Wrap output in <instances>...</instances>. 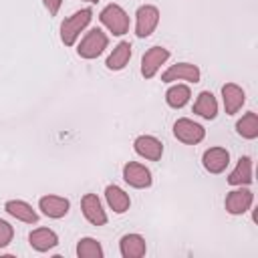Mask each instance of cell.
<instances>
[{
    "label": "cell",
    "instance_id": "cell-1",
    "mask_svg": "<svg viewBox=\"0 0 258 258\" xmlns=\"http://www.w3.org/2000/svg\"><path fill=\"white\" fill-rule=\"evenodd\" d=\"M91 18H93V10L91 8L77 10L75 14H71L69 18H64L62 24H60V40H62V44L64 46H73L77 42L79 34L91 22Z\"/></svg>",
    "mask_w": 258,
    "mask_h": 258
},
{
    "label": "cell",
    "instance_id": "cell-2",
    "mask_svg": "<svg viewBox=\"0 0 258 258\" xmlns=\"http://www.w3.org/2000/svg\"><path fill=\"white\" fill-rule=\"evenodd\" d=\"M107 44H109V38H107V34L101 30V28H91L85 36H83V40L79 42V46H77V52H79V56L81 58H97L105 48H107Z\"/></svg>",
    "mask_w": 258,
    "mask_h": 258
},
{
    "label": "cell",
    "instance_id": "cell-3",
    "mask_svg": "<svg viewBox=\"0 0 258 258\" xmlns=\"http://www.w3.org/2000/svg\"><path fill=\"white\" fill-rule=\"evenodd\" d=\"M99 20L115 34V36H121L129 30V16L127 12L119 6V4H107L101 14H99Z\"/></svg>",
    "mask_w": 258,
    "mask_h": 258
},
{
    "label": "cell",
    "instance_id": "cell-4",
    "mask_svg": "<svg viewBox=\"0 0 258 258\" xmlns=\"http://www.w3.org/2000/svg\"><path fill=\"white\" fill-rule=\"evenodd\" d=\"M173 135H175V139H179L185 145H196L206 137V129L200 123H196L187 117H181L173 123Z\"/></svg>",
    "mask_w": 258,
    "mask_h": 258
},
{
    "label": "cell",
    "instance_id": "cell-5",
    "mask_svg": "<svg viewBox=\"0 0 258 258\" xmlns=\"http://www.w3.org/2000/svg\"><path fill=\"white\" fill-rule=\"evenodd\" d=\"M159 22V10L153 4H143L135 12V34L139 38H147Z\"/></svg>",
    "mask_w": 258,
    "mask_h": 258
},
{
    "label": "cell",
    "instance_id": "cell-6",
    "mask_svg": "<svg viewBox=\"0 0 258 258\" xmlns=\"http://www.w3.org/2000/svg\"><path fill=\"white\" fill-rule=\"evenodd\" d=\"M252 202H254V194H252L250 189H246V187L240 185L238 189H232V191L226 196V200H224V208H226L228 214H232V216H240V214H244V212L250 210Z\"/></svg>",
    "mask_w": 258,
    "mask_h": 258
},
{
    "label": "cell",
    "instance_id": "cell-7",
    "mask_svg": "<svg viewBox=\"0 0 258 258\" xmlns=\"http://www.w3.org/2000/svg\"><path fill=\"white\" fill-rule=\"evenodd\" d=\"M200 69L191 62H177L171 64L167 71L161 73L163 83H173V81H187V83H198L200 81Z\"/></svg>",
    "mask_w": 258,
    "mask_h": 258
},
{
    "label": "cell",
    "instance_id": "cell-8",
    "mask_svg": "<svg viewBox=\"0 0 258 258\" xmlns=\"http://www.w3.org/2000/svg\"><path fill=\"white\" fill-rule=\"evenodd\" d=\"M123 179L131 185V187H137V189H143V187H149L151 185V171L143 165V163H137V161H129L123 165Z\"/></svg>",
    "mask_w": 258,
    "mask_h": 258
},
{
    "label": "cell",
    "instance_id": "cell-9",
    "mask_svg": "<svg viewBox=\"0 0 258 258\" xmlns=\"http://www.w3.org/2000/svg\"><path fill=\"white\" fill-rule=\"evenodd\" d=\"M169 58V50L163 46H151L143 58H141V75L145 79H153L155 73L159 71V67Z\"/></svg>",
    "mask_w": 258,
    "mask_h": 258
},
{
    "label": "cell",
    "instance_id": "cell-10",
    "mask_svg": "<svg viewBox=\"0 0 258 258\" xmlns=\"http://www.w3.org/2000/svg\"><path fill=\"white\" fill-rule=\"evenodd\" d=\"M133 149L137 155H141L149 161H157L163 155V143L153 135H139L133 141Z\"/></svg>",
    "mask_w": 258,
    "mask_h": 258
},
{
    "label": "cell",
    "instance_id": "cell-11",
    "mask_svg": "<svg viewBox=\"0 0 258 258\" xmlns=\"http://www.w3.org/2000/svg\"><path fill=\"white\" fill-rule=\"evenodd\" d=\"M81 208H83V216L93 226H105L107 224V214H105L97 194H85L83 200H81Z\"/></svg>",
    "mask_w": 258,
    "mask_h": 258
},
{
    "label": "cell",
    "instance_id": "cell-12",
    "mask_svg": "<svg viewBox=\"0 0 258 258\" xmlns=\"http://www.w3.org/2000/svg\"><path fill=\"white\" fill-rule=\"evenodd\" d=\"M202 163L210 173H222L230 163V153L224 147H210L202 155Z\"/></svg>",
    "mask_w": 258,
    "mask_h": 258
},
{
    "label": "cell",
    "instance_id": "cell-13",
    "mask_svg": "<svg viewBox=\"0 0 258 258\" xmlns=\"http://www.w3.org/2000/svg\"><path fill=\"white\" fill-rule=\"evenodd\" d=\"M222 99H224V109L228 115H236L242 105L246 103V93L242 87H238L236 83H226L222 87Z\"/></svg>",
    "mask_w": 258,
    "mask_h": 258
},
{
    "label": "cell",
    "instance_id": "cell-14",
    "mask_svg": "<svg viewBox=\"0 0 258 258\" xmlns=\"http://www.w3.org/2000/svg\"><path fill=\"white\" fill-rule=\"evenodd\" d=\"M38 208L42 210V214H44L46 218L58 220V218H62V216L69 214L71 204H69V200L62 198V196H42V198L38 200Z\"/></svg>",
    "mask_w": 258,
    "mask_h": 258
},
{
    "label": "cell",
    "instance_id": "cell-15",
    "mask_svg": "<svg viewBox=\"0 0 258 258\" xmlns=\"http://www.w3.org/2000/svg\"><path fill=\"white\" fill-rule=\"evenodd\" d=\"M119 250L123 258H141L145 256V250H147L145 238L139 234H125L119 240Z\"/></svg>",
    "mask_w": 258,
    "mask_h": 258
},
{
    "label": "cell",
    "instance_id": "cell-16",
    "mask_svg": "<svg viewBox=\"0 0 258 258\" xmlns=\"http://www.w3.org/2000/svg\"><path fill=\"white\" fill-rule=\"evenodd\" d=\"M4 210L12 216V218H16V220H20V222H26V224H36L38 222V214L32 210V206L30 204H26L24 200H8L6 204H4Z\"/></svg>",
    "mask_w": 258,
    "mask_h": 258
},
{
    "label": "cell",
    "instance_id": "cell-17",
    "mask_svg": "<svg viewBox=\"0 0 258 258\" xmlns=\"http://www.w3.org/2000/svg\"><path fill=\"white\" fill-rule=\"evenodd\" d=\"M230 185H248L252 183V159L248 155H242L236 163V167L228 175Z\"/></svg>",
    "mask_w": 258,
    "mask_h": 258
},
{
    "label": "cell",
    "instance_id": "cell-18",
    "mask_svg": "<svg viewBox=\"0 0 258 258\" xmlns=\"http://www.w3.org/2000/svg\"><path fill=\"white\" fill-rule=\"evenodd\" d=\"M28 242H30V246L34 250L46 252V250H50V248H54L58 244V236L52 230H48V228H36V230L30 232Z\"/></svg>",
    "mask_w": 258,
    "mask_h": 258
},
{
    "label": "cell",
    "instance_id": "cell-19",
    "mask_svg": "<svg viewBox=\"0 0 258 258\" xmlns=\"http://www.w3.org/2000/svg\"><path fill=\"white\" fill-rule=\"evenodd\" d=\"M105 198H107L109 208H111L115 214H123V212H127V210H129V206H131V200H129L127 191H125V189H121V187H119V185H115V183L105 187Z\"/></svg>",
    "mask_w": 258,
    "mask_h": 258
},
{
    "label": "cell",
    "instance_id": "cell-20",
    "mask_svg": "<svg viewBox=\"0 0 258 258\" xmlns=\"http://www.w3.org/2000/svg\"><path fill=\"white\" fill-rule=\"evenodd\" d=\"M194 113L204 119H216L218 115V101L210 91H202L194 103Z\"/></svg>",
    "mask_w": 258,
    "mask_h": 258
},
{
    "label": "cell",
    "instance_id": "cell-21",
    "mask_svg": "<svg viewBox=\"0 0 258 258\" xmlns=\"http://www.w3.org/2000/svg\"><path fill=\"white\" fill-rule=\"evenodd\" d=\"M129 58H131V44H129L127 40H121V42L113 48V52L107 56V62H105V64H107L109 71H121V69L127 67Z\"/></svg>",
    "mask_w": 258,
    "mask_h": 258
},
{
    "label": "cell",
    "instance_id": "cell-22",
    "mask_svg": "<svg viewBox=\"0 0 258 258\" xmlns=\"http://www.w3.org/2000/svg\"><path fill=\"white\" fill-rule=\"evenodd\" d=\"M189 97H191V91H189L187 85H173V87H169L167 93H165V101H167V105L173 107V109H181L183 105H187Z\"/></svg>",
    "mask_w": 258,
    "mask_h": 258
},
{
    "label": "cell",
    "instance_id": "cell-23",
    "mask_svg": "<svg viewBox=\"0 0 258 258\" xmlns=\"http://www.w3.org/2000/svg\"><path fill=\"white\" fill-rule=\"evenodd\" d=\"M236 131L238 135H242L244 139H256L258 137V117L254 111H248L238 123H236Z\"/></svg>",
    "mask_w": 258,
    "mask_h": 258
},
{
    "label": "cell",
    "instance_id": "cell-24",
    "mask_svg": "<svg viewBox=\"0 0 258 258\" xmlns=\"http://www.w3.org/2000/svg\"><path fill=\"white\" fill-rule=\"evenodd\" d=\"M79 258H103V248L95 238H81L77 244Z\"/></svg>",
    "mask_w": 258,
    "mask_h": 258
},
{
    "label": "cell",
    "instance_id": "cell-25",
    "mask_svg": "<svg viewBox=\"0 0 258 258\" xmlns=\"http://www.w3.org/2000/svg\"><path fill=\"white\" fill-rule=\"evenodd\" d=\"M12 236H14V228L6 220H0V248H6L12 242Z\"/></svg>",
    "mask_w": 258,
    "mask_h": 258
},
{
    "label": "cell",
    "instance_id": "cell-26",
    "mask_svg": "<svg viewBox=\"0 0 258 258\" xmlns=\"http://www.w3.org/2000/svg\"><path fill=\"white\" fill-rule=\"evenodd\" d=\"M42 2H44V8L48 10L50 16H56V12H58V8L62 4V0H42Z\"/></svg>",
    "mask_w": 258,
    "mask_h": 258
},
{
    "label": "cell",
    "instance_id": "cell-27",
    "mask_svg": "<svg viewBox=\"0 0 258 258\" xmlns=\"http://www.w3.org/2000/svg\"><path fill=\"white\" fill-rule=\"evenodd\" d=\"M87 2H99V0H87Z\"/></svg>",
    "mask_w": 258,
    "mask_h": 258
}]
</instances>
